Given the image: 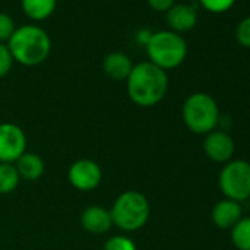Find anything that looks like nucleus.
Here are the masks:
<instances>
[{"instance_id":"9d476101","label":"nucleus","mask_w":250,"mask_h":250,"mask_svg":"<svg viewBox=\"0 0 250 250\" xmlns=\"http://www.w3.org/2000/svg\"><path fill=\"white\" fill-rule=\"evenodd\" d=\"M210 218L219 229H231L243 218L241 205L229 199H222L213 206Z\"/></svg>"},{"instance_id":"7ed1b4c3","label":"nucleus","mask_w":250,"mask_h":250,"mask_svg":"<svg viewBox=\"0 0 250 250\" xmlns=\"http://www.w3.org/2000/svg\"><path fill=\"white\" fill-rule=\"evenodd\" d=\"M183 121L186 127L200 136L213 131L221 121L216 100L208 93H193L183 104Z\"/></svg>"},{"instance_id":"f03ea898","label":"nucleus","mask_w":250,"mask_h":250,"mask_svg":"<svg viewBox=\"0 0 250 250\" xmlns=\"http://www.w3.org/2000/svg\"><path fill=\"white\" fill-rule=\"evenodd\" d=\"M6 46L14 61L25 66H36L49 58L52 40L43 28L30 24L17 28Z\"/></svg>"},{"instance_id":"f8f14e48","label":"nucleus","mask_w":250,"mask_h":250,"mask_svg":"<svg viewBox=\"0 0 250 250\" xmlns=\"http://www.w3.org/2000/svg\"><path fill=\"white\" fill-rule=\"evenodd\" d=\"M81 225L91 234H104L113 225L110 210L102 206H90L81 213Z\"/></svg>"},{"instance_id":"6e6552de","label":"nucleus","mask_w":250,"mask_h":250,"mask_svg":"<svg viewBox=\"0 0 250 250\" xmlns=\"http://www.w3.org/2000/svg\"><path fill=\"white\" fill-rule=\"evenodd\" d=\"M68 180L80 191H91L102 181V169L91 159H80L68 169Z\"/></svg>"},{"instance_id":"0eeeda50","label":"nucleus","mask_w":250,"mask_h":250,"mask_svg":"<svg viewBox=\"0 0 250 250\" xmlns=\"http://www.w3.org/2000/svg\"><path fill=\"white\" fill-rule=\"evenodd\" d=\"M27 149V137L21 127L11 122L0 124V162L15 164Z\"/></svg>"},{"instance_id":"f257e3e1","label":"nucleus","mask_w":250,"mask_h":250,"mask_svg":"<svg viewBox=\"0 0 250 250\" xmlns=\"http://www.w3.org/2000/svg\"><path fill=\"white\" fill-rule=\"evenodd\" d=\"M167 91V71L152 62H142L133 66L127 78V93L133 103L140 107H152L164 100Z\"/></svg>"},{"instance_id":"5701e85b","label":"nucleus","mask_w":250,"mask_h":250,"mask_svg":"<svg viewBox=\"0 0 250 250\" xmlns=\"http://www.w3.org/2000/svg\"><path fill=\"white\" fill-rule=\"evenodd\" d=\"M147 3L153 11L167 14L175 5V0H147Z\"/></svg>"},{"instance_id":"2eb2a0df","label":"nucleus","mask_w":250,"mask_h":250,"mask_svg":"<svg viewBox=\"0 0 250 250\" xmlns=\"http://www.w3.org/2000/svg\"><path fill=\"white\" fill-rule=\"evenodd\" d=\"M58 0H21L24 14L33 21L47 20L56 9Z\"/></svg>"},{"instance_id":"a211bd4d","label":"nucleus","mask_w":250,"mask_h":250,"mask_svg":"<svg viewBox=\"0 0 250 250\" xmlns=\"http://www.w3.org/2000/svg\"><path fill=\"white\" fill-rule=\"evenodd\" d=\"M104 250H137L134 241L125 235H113L104 243Z\"/></svg>"},{"instance_id":"4be33fe9","label":"nucleus","mask_w":250,"mask_h":250,"mask_svg":"<svg viewBox=\"0 0 250 250\" xmlns=\"http://www.w3.org/2000/svg\"><path fill=\"white\" fill-rule=\"evenodd\" d=\"M14 65V58L6 44L0 43V78H3L9 74Z\"/></svg>"},{"instance_id":"423d86ee","label":"nucleus","mask_w":250,"mask_h":250,"mask_svg":"<svg viewBox=\"0 0 250 250\" xmlns=\"http://www.w3.org/2000/svg\"><path fill=\"white\" fill-rule=\"evenodd\" d=\"M219 188L225 199L244 202L250 197V164L235 159L224 165L219 174Z\"/></svg>"},{"instance_id":"6ab92c4d","label":"nucleus","mask_w":250,"mask_h":250,"mask_svg":"<svg viewBox=\"0 0 250 250\" xmlns=\"http://www.w3.org/2000/svg\"><path fill=\"white\" fill-rule=\"evenodd\" d=\"M202 8L210 14H224L232 8L235 0H199Z\"/></svg>"},{"instance_id":"b1692460","label":"nucleus","mask_w":250,"mask_h":250,"mask_svg":"<svg viewBox=\"0 0 250 250\" xmlns=\"http://www.w3.org/2000/svg\"><path fill=\"white\" fill-rule=\"evenodd\" d=\"M152 34H153V33H150L149 30H140V31L137 33V42H139L140 44H145V46H146V44L149 43Z\"/></svg>"},{"instance_id":"ddd939ff","label":"nucleus","mask_w":250,"mask_h":250,"mask_svg":"<svg viewBox=\"0 0 250 250\" xmlns=\"http://www.w3.org/2000/svg\"><path fill=\"white\" fill-rule=\"evenodd\" d=\"M133 66L131 59L122 52H112L103 59L104 74L115 81H127Z\"/></svg>"},{"instance_id":"1a4fd4ad","label":"nucleus","mask_w":250,"mask_h":250,"mask_svg":"<svg viewBox=\"0 0 250 250\" xmlns=\"http://www.w3.org/2000/svg\"><path fill=\"white\" fill-rule=\"evenodd\" d=\"M234 150H235L234 140L227 131L213 130L205 136L203 152L210 161L216 164H227L231 161Z\"/></svg>"},{"instance_id":"4468645a","label":"nucleus","mask_w":250,"mask_h":250,"mask_svg":"<svg viewBox=\"0 0 250 250\" xmlns=\"http://www.w3.org/2000/svg\"><path fill=\"white\" fill-rule=\"evenodd\" d=\"M15 167H17V171H18L21 180L36 181L44 174V162L36 153H27L25 152L15 162Z\"/></svg>"},{"instance_id":"39448f33","label":"nucleus","mask_w":250,"mask_h":250,"mask_svg":"<svg viewBox=\"0 0 250 250\" xmlns=\"http://www.w3.org/2000/svg\"><path fill=\"white\" fill-rule=\"evenodd\" d=\"M149 62L159 66L164 71L178 68L187 56L186 40L174 31L153 33L146 44Z\"/></svg>"},{"instance_id":"dca6fc26","label":"nucleus","mask_w":250,"mask_h":250,"mask_svg":"<svg viewBox=\"0 0 250 250\" xmlns=\"http://www.w3.org/2000/svg\"><path fill=\"white\" fill-rule=\"evenodd\" d=\"M231 241L238 250H250V216H243L231 228Z\"/></svg>"},{"instance_id":"f3484780","label":"nucleus","mask_w":250,"mask_h":250,"mask_svg":"<svg viewBox=\"0 0 250 250\" xmlns=\"http://www.w3.org/2000/svg\"><path fill=\"white\" fill-rule=\"evenodd\" d=\"M21 181V177L14 164L0 162V194L12 193Z\"/></svg>"},{"instance_id":"20e7f679","label":"nucleus","mask_w":250,"mask_h":250,"mask_svg":"<svg viewBox=\"0 0 250 250\" xmlns=\"http://www.w3.org/2000/svg\"><path fill=\"white\" fill-rule=\"evenodd\" d=\"M113 225L122 231H137L146 225L150 216V205L145 194L136 190L124 191L110 209Z\"/></svg>"},{"instance_id":"412c9836","label":"nucleus","mask_w":250,"mask_h":250,"mask_svg":"<svg viewBox=\"0 0 250 250\" xmlns=\"http://www.w3.org/2000/svg\"><path fill=\"white\" fill-rule=\"evenodd\" d=\"M235 39L240 46L250 47V17H247L238 22V25L235 28Z\"/></svg>"},{"instance_id":"aec40b11","label":"nucleus","mask_w":250,"mask_h":250,"mask_svg":"<svg viewBox=\"0 0 250 250\" xmlns=\"http://www.w3.org/2000/svg\"><path fill=\"white\" fill-rule=\"evenodd\" d=\"M15 30H17V27H15L14 20L8 14L0 12V43L8 42L12 37Z\"/></svg>"},{"instance_id":"9b49d317","label":"nucleus","mask_w":250,"mask_h":250,"mask_svg":"<svg viewBox=\"0 0 250 250\" xmlns=\"http://www.w3.org/2000/svg\"><path fill=\"white\" fill-rule=\"evenodd\" d=\"M167 24L177 34L193 30L197 24L196 6L194 5H183V3L174 5L167 12Z\"/></svg>"}]
</instances>
